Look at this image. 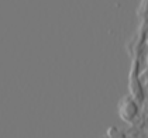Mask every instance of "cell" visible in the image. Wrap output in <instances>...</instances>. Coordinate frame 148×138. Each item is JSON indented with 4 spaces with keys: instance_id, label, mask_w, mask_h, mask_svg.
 <instances>
[{
    "instance_id": "6",
    "label": "cell",
    "mask_w": 148,
    "mask_h": 138,
    "mask_svg": "<svg viewBox=\"0 0 148 138\" xmlns=\"http://www.w3.org/2000/svg\"><path fill=\"white\" fill-rule=\"evenodd\" d=\"M147 135H148V128H147Z\"/></svg>"
},
{
    "instance_id": "4",
    "label": "cell",
    "mask_w": 148,
    "mask_h": 138,
    "mask_svg": "<svg viewBox=\"0 0 148 138\" xmlns=\"http://www.w3.org/2000/svg\"><path fill=\"white\" fill-rule=\"evenodd\" d=\"M137 13H138L141 17L148 16V0H141V3H140V6H138V12Z\"/></svg>"
},
{
    "instance_id": "1",
    "label": "cell",
    "mask_w": 148,
    "mask_h": 138,
    "mask_svg": "<svg viewBox=\"0 0 148 138\" xmlns=\"http://www.w3.org/2000/svg\"><path fill=\"white\" fill-rule=\"evenodd\" d=\"M117 110H119L120 118L124 123H133L134 118L138 115V103L131 96H125L124 99L120 100Z\"/></svg>"
},
{
    "instance_id": "7",
    "label": "cell",
    "mask_w": 148,
    "mask_h": 138,
    "mask_svg": "<svg viewBox=\"0 0 148 138\" xmlns=\"http://www.w3.org/2000/svg\"><path fill=\"white\" fill-rule=\"evenodd\" d=\"M147 64H148V57H147Z\"/></svg>"
},
{
    "instance_id": "3",
    "label": "cell",
    "mask_w": 148,
    "mask_h": 138,
    "mask_svg": "<svg viewBox=\"0 0 148 138\" xmlns=\"http://www.w3.org/2000/svg\"><path fill=\"white\" fill-rule=\"evenodd\" d=\"M106 135H107L109 138H125V133L124 131H121L120 128L112 126V127H109V128H107Z\"/></svg>"
},
{
    "instance_id": "2",
    "label": "cell",
    "mask_w": 148,
    "mask_h": 138,
    "mask_svg": "<svg viewBox=\"0 0 148 138\" xmlns=\"http://www.w3.org/2000/svg\"><path fill=\"white\" fill-rule=\"evenodd\" d=\"M128 93L136 100L137 103H141L144 100V92L141 87V82L138 78V61H133V66L130 72V82H128Z\"/></svg>"
},
{
    "instance_id": "5",
    "label": "cell",
    "mask_w": 148,
    "mask_h": 138,
    "mask_svg": "<svg viewBox=\"0 0 148 138\" xmlns=\"http://www.w3.org/2000/svg\"><path fill=\"white\" fill-rule=\"evenodd\" d=\"M147 45H148V38H147Z\"/></svg>"
}]
</instances>
